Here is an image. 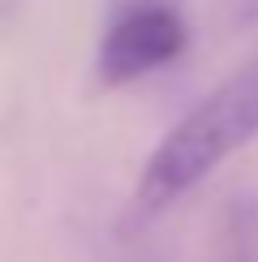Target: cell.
<instances>
[{
  "label": "cell",
  "mask_w": 258,
  "mask_h": 262,
  "mask_svg": "<svg viewBox=\"0 0 258 262\" xmlns=\"http://www.w3.org/2000/svg\"><path fill=\"white\" fill-rule=\"evenodd\" d=\"M185 48H189L185 13L177 5H164V0H142L107 26L99 56H95V73L103 86H125L181 60Z\"/></svg>",
  "instance_id": "obj_2"
},
{
  "label": "cell",
  "mask_w": 258,
  "mask_h": 262,
  "mask_svg": "<svg viewBox=\"0 0 258 262\" xmlns=\"http://www.w3.org/2000/svg\"><path fill=\"white\" fill-rule=\"evenodd\" d=\"M254 138H258V56L236 73H228L211 95H202L159 138L134 189L138 215L168 211L172 202L198 189L224 159L245 150Z\"/></svg>",
  "instance_id": "obj_1"
}]
</instances>
